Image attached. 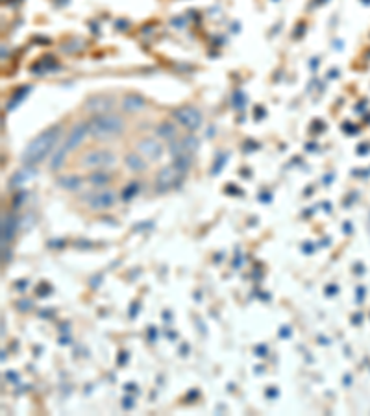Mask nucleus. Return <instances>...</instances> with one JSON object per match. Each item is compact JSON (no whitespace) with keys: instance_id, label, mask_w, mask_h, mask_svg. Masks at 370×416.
Here are the masks:
<instances>
[{"instance_id":"1","label":"nucleus","mask_w":370,"mask_h":416,"mask_svg":"<svg viewBox=\"0 0 370 416\" xmlns=\"http://www.w3.org/2000/svg\"><path fill=\"white\" fill-rule=\"evenodd\" d=\"M60 137H61V126L48 128L46 132L37 135V137L24 148V152L20 156L22 163H24L26 167H32V165L41 163L48 154L54 152V148H56Z\"/></svg>"},{"instance_id":"2","label":"nucleus","mask_w":370,"mask_h":416,"mask_svg":"<svg viewBox=\"0 0 370 416\" xmlns=\"http://www.w3.org/2000/svg\"><path fill=\"white\" fill-rule=\"evenodd\" d=\"M87 126H89V135L95 139H109L124 130V121L113 113H97L89 118Z\"/></svg>"},{"instance_id":"3","label":"nucleus","mask_w":370,"mask_h":416,"mask_svg":"<svg viewBox=\"0 0 370 416\" xmlns=\"http://www.w3.org/2000/svg\"><path fill=\"white\" fill-rule=\"evenodd\" d=\"M115 161H117L115 154H111L106 148H93L81 156V167L89 168V170H104V168L113 167Z\"/></svg>"},{"instance_id":"4","label":"nucleus","mask_w":370,"mask_h":416,"mask_svg":"<svg viewBox=\"0 0 370 416\" xmlns=\"http://www.w3.org/2000/svg\"><path fill=\"white\" fill-rule=\"evenodd\" d=\"M178 124L185 126L187 130H198L202 124V113L198 111L194 106H182L173 113Z\"/></svg>"},{"instance_id":"5","label":"nucleus","mask_w":370,"mask_h":416,"mask_svg":"<svg viewBox=\"0 0 370 416\" xmlns=\"http://www.w3.org/2000/svg\"><path fill=\"white\" fill-rule=\"evenodd\" d=\"M137 152L141 154L143 158L147 159H159L163 156V146L161 142H157L154 137H147V139H141L137 142Z\"/></svg>"},{"instance_id":"6","label":"nucleus","mask_w":370,"mask_h":416,"mask_svg":"<svg viewBox=\"0 0 370 416\" xmlns=\"http://www.w3.org/2000/svg\"><path fill=\"white\" fill-rule=\"evenodd\" d=\"M117 202V193L115 191H100V193H95L89 198V207L97 209V211H104V209H109L111 205H115Z\"/></svg>"},{"instance_id":"7","label":"nucleus","mask_w":370,"mask_h":416,"mask_svg":"<svg viewBox=\"0 0 370 416\" xmlns=\"http://www.w3.org/2000/svg\"><path fill=\"white\" fill-rule=\"evenodd\" d=\"M89 135V126H87V122L86 124H81V122H78L76 126L72 128L71 132H69V135H67V141L63 142L69 150H76L78 146H81V142L86 141V137Z\"/></svg>"},{"instance_id":"8","label":"nucleus","mask_w":370,"mask_h":416,"mask_svg":"<svg viewBox=\"0 0 370 416\" xmlns=\"http://www.w3.org/2000/svg\"><path fill=\"white\" fill-rule=\"evenodd\" d=\"M180 176H182V174L178 172L174 167L161 168V170L157 172V176H156V189H157V191H167V189H170L174 183L178 182Z\"/></svg>"},{"instance_id":"9","label":"nucleus","mask_w":370,"mask_h":416,"mask_svg":"<svg viewBox=\"0 0 370 416\" xmlns=\"http://www.w3.org/2000/svg\"><path fill=\"white\" fill-rule=\"evenodd\" d=\"M69 148L65 146V144H61L60 148H56L54 152H52V159H50V165H48V168L50 170H54V172H58V170H61L63 168V165L67 163V156H69Z\"/></svg>"},{"instance_id":"10","label":"nucleus","mask_w":370,"mask_h":416,"mask_svg":"<svg viewBox=\"0 0 370 416\" xmlns=\"http://www.w3.org/2000/svg\"><path fill=\"white\" fill-rule=\"evenodd\" d=\"M154 133H156V137L163 139V141H173V139H176L178 130L170 121H163L156 126Z\"/></svg>"},{"instance_id":"11","label":"nucleus","mask_w":370,"mask_h":416,"mask_svg":"<svg viewBox=\"0 0 370 416\" xmlns=\"http://www.w3.org/2000/svg\"><path fill=\"white\" fill-rule=\"evenodd\" d=\"M15 231H17V218L13 217V215L4 217V220H2V241H4V243H10L11 239L15 237Z\"/></svg>"},{"instance_id":"12","label":"nucleus","mask_w":370,"mask_h":416,"mask_svg":"<svg viewBox=\"0 0 370 416\" xmlns=\"http://www.w3.org/2000/svg\"><path fill=\"white\" fill-rule=\"evenodd\" d=\"M58 185L61 189H67V191H80L83 187V180L80 176H74V174H69V176H61L58 178Z\"/></svg>"},{"instance_id":"13","label":"nucleus","mask_w":370,"mask_h":416,"mask_svg":"<svg viewBox=\"0 0 370 416\" xmlns=\"http://www.w3.org/2000/svg\"><path fill=\"white\" fill-rule=\"evenodd\" d=\"M124 163H126V167L130 168V170H133V172H141V170L147 168V163H145V159L141 158L139 152L128 154L126 158H124Z\"/></svg>"},{"instance_id":"14","label":"nucleus","mask_w":370,"mask_h":416,"mask_svg":"<svg viewBox=\"0 0 370 416\" xmlns=\"http://www.w3.org/2000/svg\"><path fill=\"white\" fill-rule=\"evenodd\" d=\"M122 107L126 111H139V109L145 107V100L139 95H126L124 100H122Z\"/></svg>"},{"instance_id":"15","label":"nucleus","mask_w":370,"mask_h":416,"mask_svg":"<svg viewBox=\"0 0 370 416\" xmlns=\"http://www.w3.org/2000/svg\"><path fill=\"white\" fill-rule=\"evenodd\" d=\"M87 182L91 183V185H95V187H104V185H107V183L111 182V176L107 172H104V170H93V172L87 176Z\"/></svg>"},{"instance_id":"16","label":"nucleus","mask_w":370,"mask_h":416,"mask_svg":"<svg viewBox=\"0 0 370 416\" xmlns=\"http://www.w3.org/2000/svg\"><path fill=\"white\" fill-rule=\"evenodd\" d=\"M173 167L176 168L178 172L182 174H185L191 168V158H189L187 154H183V156H180V158H174V163H173Z\"/></svg>"},{"instance_id":"17","label":"nucleus","mask_w":370,"mask_h":416,"mask_svg":"<svg viewBox=\"0 0 370 416\" xmlns=\"http://www.w3.org/2000/svg\"><path fill=\"white\" fill-rule=\"evenodd\" d=\"M109 104H111V100H107V98L104 97H97L95 100H91L87 104V109H97V111L100 113H106L107 109H109Z\"/></svg>"},{"instance_id":"18","label":"nucleus","mask_w":370,"mask_h":416,"mask_svg":"<svg viewBox=\"0 0 370 416\" xmlns=\"http://www.w3.org/2000/svg\"><path fill=\"white\" fill-rule=\"evenodd\" d=\"M182 144L187 152H194V150L198 148V139L194 137L193 133H189V135H185V137L182 139Z\"/></svg>"},{"instance_id":"19","label":"nucleus","mask_w":370,"mask_h":416,"mask_svg":"<svg viewBox=\"0 0 370 416\" xmlns=\"http://www.w3.org/2000/svg\"><path fill=\"white\" fill-rule=\"evenodd\" d=\"M135 194H137V183H130L128 187H124V194H122V198L130 200L132 196H135Z\"/></svg>"}]
</instances>
